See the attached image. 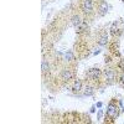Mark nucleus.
Here are the masks:
<instances>
[{
  "instance_id": "obj_8",
  "label": "nucleus",
  "mask_w": 124,
  "mask_h": 124,
  "mask_svg": "<svg viewBox=\"0 0 124 124\" xmlns=\"http://www.w3.org/2000/svg\"><path fill=\"white\" fill-rule=\"evenodd\" d=\"M81 88H82V82H81L79 79L75 81V83H73V87H72V89H73L75 92H78V91H81Z\"/></svg>"
},
{
  "instance_id": "obj_9",
  "label": "nucleus",
  "mask_w": 124,
  "mask_h": 124,
  "mask_svg": "<svg viewBox=\"0 0 124 124\" xmlns=\"http://www.w3.org/2000/svg\"><path fill=\"white\" fill-rule=\"evenodd\" d=\"M107 41H108L107 35H102L101 39H99V41H98V44H99L101 46H104V45H107Z\"/></svg>"
},
{
  "instance_id": "obj_12",
  "label": "nucleus",
  "mask_w": 124,
  "mask_h": 124,
  "mask_svg": "<svg viewBox=\"0 0 124 124\" xmlns=\"http://www.w3.org/2000/svg\"><path fill=\"white\" fill-rule=\"evenodd\" d=\"M93 94V88L92 87H87L85 89V96H92Z\"/></svg>"
},
{
  "instance_id": "obj_16",
  "label": "nucleus",
  "mask_w": 124,
  "mask_h": 124,
  "mask_svg": "<svg viewBox=\"0 0 124 124\" xmlns=\"http://www.w3.org/2000/svg\"><path fill=\"white\" fill-rule=\"evenodd\" d=\"M123 1H124V0H123Z\"/></svg>"
},
{
  "instance_id": "obj_1",
  "label": "nucleus",
  "mask_w": 124,
  "mask_h": 124,
  "mask_svg": "<svg viewBox=\"0 0 124 124\" xmlns=\"http://www.w3.org/2000/svg\"><path fill=\"white\" fill-rule=\"evenodd\" d=\"M107 116L109 118H117L118 117V107L116 104H113V103H110L107 109Z\"/></svg>"
},
{
  "instance_id": "obj_10",
  "label": "nucleus",
  "mask_w": 124,
  "mask_h": 124,
  "mask_svg": "<svg viewBox=\"0 0 124 124\" xmlns=\"http://www.w3.org/2000/svg\"><path fill=\"white\" fill-rule=\"evenodd\" d=\"M87 29V24H85V23H82L79 26H77V32H83V31Z\"/></svg>"
},
{
  "instance_id": "obj_11",
  "label": "nucleus",
  "mask_w": 124,
  "mask_h": 124,
  "mask_svg": "<svg viewBox=\"0 0 124 124\" xmlns=\"http://www.w3.org/2000/svg\"><path fill=\"white\" fill-rule=\"evenodd\" d=\"M41 68H42V72H48V63L46 62V60L42 61V66H41Z\"/></svg>"
},
{
  "instance_id": "obj_5",
  "label": "nucleus",
  "mask_w": 124,
  "mask_h": 124,
  "mask_svg": "<svg viewBox=\"0 0 124 124\" xmlns=\"http://www.w3.org/2000/svg\"><path fill=\"white\" fill-rule=\"evenodd\" d=\"M107 11H108V4L106 1H102L99 5V14L104 15V14H107Z\"/></svg>"
},
{
  "instance_id": "obj_13",
  "label": "nucleus",
  "mask_w": 124,
  "mask_h": 124,
  "mask_svg": "<svg viewBox=\"0 0 124 124\" xmlns=\"http://www.w3.org/2000/svg\"><path fill=\"white\" fill-rule=\"evenodd\" d=\"M65 58L67 61H72V60H73V55H72V52H70V51H68V52H66L65 54Z\"/></svg>"
},
{
  "instance_id": "obj_2",
  "label": "nucleus",
  "mask_w": 124,
  "mask_h": 124,
  "mask_svg": "<svg viewBox=\"0 0 124 124\" xmlns=\"http://www.w3.org/2000/svg\"><path fill=\"white\" fill-rule=\"evenodd\" d=\"M82 10L86 13V14H89L93 9V1L92 0H82Z\"/></svg>"
},
{
  "instance_id": "obj_7",
  "label": "nucleus",
  "mask_w": 124,
  "mask_h": 124,
  "mask_svg": "<svg viewBox=\"0 0 124 124\" xmlns=\"http://www.w3.org/2000/svg\"><path fill=\"white\" fill-rule=\"evenodd\" d=\"M82 24V20H81V17L78 16V15H75L73 17H72V25H73V26H79Z\"/></svg>"
},
{
  "instance_id": "obj_3",
  "label": "nucleus",
  "mask_w": 124,
  "mask_h": 124,
  "mask_svg": "<svg viewBox=\"0 0 124 124\" xmlns=\"http://www.w3.org/2000/svg\"><path fill=\"white\" fill-rule=\"evenodd\" d=\"M99 76H101V71L98 68H91L87 72V77L91 78V79H97Z\"/></svg>"
},
{
  "instance_id": "obj_6",
  "label": "nucleus",
  "mask_w": 124,
  "mask_h": 124,
  "mask_svg": "<svg viewBox=\"0 0 124 124\" xmlns=\"http://www.w3.org/2000/svg\"><path fill=\"white\" fill-rule=\"evenodd\" d=\"M104 75H106V77H107L108 81H113V79H114V77H116V73H114V71H113V70H106L104 71Z\"/></svg>"
},
{
  "instance_id": "obj_4",
  "label": "nucleus",
  "mask_w": 124,
  "mask_h": 124,
  "mask_svg": "<svg viewBox=\"0 0 124 124\" xmlns=\"http://www.w3.org/2000/svg\"><path fill=\"white\" fill-rule=\"evenodd\" d=\"M72 76H73V73H72L70 70H63V72H62V75H61L63 81H70L72 78Z\"/></svg>"
},
{
  "instance_id": "obj_14",
  "label": "nucleus",
  "mask_w": 124,
  "mask_h": 124,
  "mask_svg": "<svg viewBox=\"0 0 124 124\" xmlns=\"http://www.w3.org/2000/svg\"><path fill=\"white\" fill-rule=\"evenodd\" d=\"M118 66H119V68H120V70H123V71H124V60H122V61L119 62V65H118Z\"/></svg>"
},
{
  "instance_id": "obj_15",
  "label": "nucleus",
  "mask_w": 124,
  "mask_h": 124,
  "mask_svg": "<svg viewBox=\"0 0 124 124\" xmlns=\"http://www.w3.org/2000/svg\"><path fill=\"white\" fill-rule=\"evenodd\" d=\"M122 83H123V85H124V75H123V76H122Z\"/></svg>"
}]
</instances>
